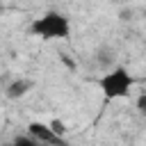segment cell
Masks as SVG:
<instances>
[{"label":"cell","mask_w":146,"mask_h":146,"mask_svg":"<svg viewBox=\"0 0 146 146\" xmlns=\"http://www.w3.org/2000/svg\"><path fill=\"white\" fill-rule=\"evenodd\" d=\"M32 34L43 39V41H59V39H68L71 34V21L59 14V11H46L43 16H39L32 23Z\"/></svg>","instance_id":"1"},{"label":"cell","mask_w":146,"mask_h":146,"mask_svg":"<svg viewBox=\"0 0 146 146\" xmlns=\"http://www.w3.org/2000/svg\"><path fill=\"white\" fill-rule=\"evenodd\" d=\"M98 84H100V91L107 100H119V98H125L132 91L135 78L130 75V71L125 66H114L100 78Z\"/></svg>","instance_id":"2"},{"label":"cell","mask_w":146,"mask_h":146,"mask_svg":"<svg viewBox=\"0 0 146 146\" xmlns=\"http://www.w3.org/2000/svg\"><path fill=\"white\" fill-rule=\"evenodd\" d=\"M27 135L32 139H36L39 144H43V146H66V139L62 135H57L50 128V123L32 121V123H27Z\"/></svg>","instance_id":"3"},{"label":"cell","mask_w":146,"mask_h":146,"mask_svg":"<svg viewBox=\"0 0 146 146\" xmlns=\"http://www.w3.org/2000/svg\"><path fill=\"white\" fill-rule=\"evenodd\" d=\"M32 80H27V78H18V80H14L9 87H7V98H11V100H16V98H23L30 89H32Z\"/></svg>","instance_id":"4"},{"label":"cell","mask_w":146,"mask_h":146,"mask_svg":"<svg viewBox=\"0 0 146 146\" xmlns=\"http://www.w3.org/2000/svg\"><path fill=\"white\" fill-rule=\"evenodd\" d=\"M11 146H43V144H39L36 139H32L30 135H21V137H16L14 139V144Z\"/></svg>","instance_id":"5"},{"label":"cell","mask_w":146,"mask_h":146,"mask_svg":"<svg viewBox=\"0 0 146 146\" xmlns=\"http://www.w3.org/2000/svg\"><path fill=\"white\" fill-rule=\"evenodd\" d=\"M50 128H52L57 135H62V137L66 135V128H64V123H62L59 119H52V121H50Z\"/></svg>","instance_id":"6"},{"label":"cell","mask_w":146,"mask_h":146,"mask_svg":"<svg viewBox=\"0 0 146 146\" xmlns=\"http://www.w3.org/2000/svg\"><path fill=\"white\" fill-rule=\"evenodd\" d=\"M137 110H139L141 114H146V94H141V96L137 98Z\"/></svg>","instance_id":"7"}]
</instances>
